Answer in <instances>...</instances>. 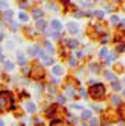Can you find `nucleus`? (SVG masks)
I'll use <instances>...</instances> for the list:
<instances>
[{
    "mask_svg": "<svg viewBox=\"0 0 125 126\" xmlns=\"http://www.w3.org/2000/svg\"><path fill=\"white\" fill-rule=\"evenodd\" d=\"M13 97L10 92H0V111H6L8 107H11Z\"/></svg>",
    "mask_w": 125,
    "mask_h": 126,
    "instance_id": "nucleus-1",
    "label": "nucleus"
},
{
    "mask_svg": "<svg viewBox=\"0 0 125 126\" xmlns=\"http://www.w3.org/2000/svg\"><path fill=\"white\" fill-rule=\"evenodd\" d=\"M104 92H106V89H104V85H102V84H95V85H92L91 89H89V93L94 99L103 97Z\"/></svg>",
    "mask_w": 125,
    "mask_h": 126,
    "instance_id": "nucleus-2",
    "label": "nucleus"
},
{
    "mask_svg": "<svg viewBox=\"0 0 125 126\" xmlns=\"http://www.w3.org/2000/svg\"><path fill=\"white\" fill-rule=\"evenodd\" d=\"M30 76L33 77V78H43L44 77V70L41 69V67H35V69L30 71Z\"/></svg>",
    "mask_w": 125,
    "mask_h": 126,
    "instance_id": "nucleus-3",
    "label": "nucleus"
},
{
    "mask_svg": "<svg viewBox=\"0 0 125 126\" xmlns=\"http://www.w3.org/2000/svg\"><path fill=\"white\" fill-rule=\"evenodd\" d=\"M51 26H52V29L55 30V33H59V32L62 30V23H61L58 19H54L52 22H51Z\"/></svg>",
    "mask_w": 125,
    "mask_h": 126,
    "instance_id": "nucleus-4",
    "label": "nucleus"
},
{
    "mask_svg": "<svg viewBox=\"0 0 125 126\" xmlns=\"http://www.w3.org/2000/svg\"><path fill=\"white\" fill-rule=\"evenodd\" d=\"M67 29H69L70 33H77L78 32V25L74 22H69L67 23Z\"/></svg>",
    "mask_w": 125,
    "mask_h": 126,
    "instance_id": "nucleus-5",
    "label": "nucleus"
},
{
    "mask_svg": "<svg viewBox=\"0 0 125 126\" xmlns=\"http://www.w3.org/2000/svg\"><path fill=\"white\" fill-rule=\"evenodd\" d=\"M45 25H47V22H45L44 19H39L37 23H36V28H37L39 30H44V29H45Z\"/></svg>",
    "mask_w": 125,
    "mask_h": 126,
    "instance_id": "nucleus-6",
    "label": "nucleus"
},
{
    "mask_svg": "<svg viewBox=\"0 0 125 126\" xmlns=\"http://www.w3.org/2000/svg\"><path fill=\"white\" fill-rule=\"evenodd\" d=\"M13 15H14L13 11H11V10H7L6 13H4V15H3V19L4 21H11V19H13Z\"/></svg>",
    "mask_w": 125,
    "mask_h": 126,
    "instance_id": "nucleus-7",
    "label": "nucleus"
},
{
    "mask_svg": "<svg viewBox=\"0 0 125 126\" xmlns=\"http://www.w3.org/2000/svg\"><path fill=\"white\" fill-rule=\"evenodd\" d=\"M33 16H35L36 19H41V16H43V11H41V10H39V8H35L33 10Z\"/></svg>",
    "mask_w": 125,
    "mask_h": 126,
    "instance_id": "nucleus-8",
    "label": "nucleus"
},
{
    "mask_svg": "<svg viewBox=\"0 0 125 126\" xmlns=\"http://www.w3.org/2000/svg\"><path fill=\"white\" fill-rule=\"evenodd\" d=\"M26 110H28L29 112H35V111H36V106H35V103H32V101H28V103H26Z\"/></svg>",
    "mask_w": 125,
    "mask_h": 126,
    "instance_id": "nucleus-9",
    "label": "nucleus"
},
{
    "mask_svg": "<svg viewBox=\"0 0 125 126\" xmlns=\"http://www.w3.org/2000/svg\"><path fill=\"white\" fill-rule=\"evenodd\" d=\"M52 73L55 74V76H61L63 73V69L61 66H54V69H52Z\"/></svg>",
    "mask_w": 125,
    "mask_h": 126,
    "instance_id": "nucleus-10",
    "label": "nucleus"
},
{
    "mask_svg": "<svg viewBox=\"0 0 125 126\" xmlns=\"http://www.w3.org/2000/svg\"><path fill=\"white\" fill-rule=\"evenodd\" d=\"M26 63V59H25V56L21 54V52H18V64H21V66H23Z\"/></svg>",
    "mask_w": 125,
    "mask_h": 126,
    "instance_id": "nucleus-11",
    "label": "nucleus"
},
{
    "mask_svg": "<svg viewBox=\"0 0 125 126\" xmlns=\"http://www.w3.org/2000/svg\"><path fill=\"white\" fill-rule=\"evenodd\" d=\"M104 77H106L107 79H110V81H116V76H114V74H113V73H110V71H106L104 73Z\"/></svg>",
    "mask_w": 125,
    "mask_h": 126,
    "instance_id": "nucleus-12",
    "label": "nucleus"
},
{
    "mask_svg": "<svg viewBox=\"0 0 125 126\" xmlns=\"http://www.w3.org/2000/svg\"><path fill=\"white\" fill-rule=\"evenodd\" d=\"M81 118L83 119H88V118H91V111L89 110H84L81 114Z\"/></svg>",
    "mask_w": 125,
    "mask_h": 126,
    "instance_id": "nucleus-13",
    "label": "nucleus"
},
{
    "mask_svg": "<svg viewBox=\"0 0 125 126\" xmlns=\"http://www.w3.org/2000/svg\"><path fill=\"white\" fill-rule=\"evenodd\" d=\"M19 19H21L22 22H28V21H29V16L26 15L25 13H21V14H19Z\"/></svg>",
    "mask_w": 125,
    "mask_h": 126,
    "instance_id": "nucleus-14",
    "label": "nucleus"
},
{
    "mask_svg": "<svg viewBox=\"0 0 125 126\" xmlns=\"http://www.w3.org/2000/svg\"><path fill=\"white\" fill-rule=\"evenodd\" d=\"M37 51H39V48H36V47H30L28 49V54L29 55H36L37 54Z\"/></svg>",
    "mask_w": 125,
    "mask_h": 126,
    "instance_id": "nucleus-15",
    "label": "nucleus"
},
{
    "mask_svg": "<svg viewBox=\"0 0 125 126\" xmlns=\"http://www.w3.org/2000/svg\"><path fill=\"white\" fill-rule=\"evenodd\" d=\"M4 66H6L7 70H13V69H14V63H13V62H8V60H7V62L4 63Z\"/></svg>",
    "mask_w": 125,
    "mask_h": 126,
    "instance_id": "nucleus-16",
    "label": "nucleus"
},
{
    "mask_svg": "<svg viewBox=\"0 0 125 126\" xmlns=\"http://www.w3.org/2000/svg\"><path fill=\"white\" fill-rule=\"evenodd\" d=\"M94 15H96L98 18H102V16L104 15L103 11H100V10H96V11H94Z\"/></svg>",
    "mask_w": 125,
    "mask_h": 126,
    "instance_id": "nucleus-17",
    "label": "nucleus"
},
{
    "mask_svg": "<svg viewBox=\"0 0 125 126\" xmlns=\"http://www.w3.org/2000/svg\"><path fill=\"white\" fill-rule=\"evenodd\" d=\"M111 101H113L114 104H120V103H121V99H120L118 96H113V97H111Z\"/></svg>",
    "mask_w": 125,
    "mask_h": 126,
    "instance_id": "nucleus-18",
    "label": "nucleus"
},
{
    "mask_svg": "<svg viewBox=\"0 0 125 126\" xmlns=\"http://www.w3.org/2000/svg\"><path fill=\"white\" fill-rule=\"evenodd\" d=\"M111 86H113V89H116V91H120V89H121V85H120L118 82H111Z\"/></svg>",
    "mask_w": 125,
    "mask_h": 126,
    "instance_id": "nucleus-19",
    "label": "nucleus"
},
{
    "mask_svg": "<svg viewBox=\"0 0 125 126\" xmlns=\"http://www.w3.org/2000/svg\"><path fill=\"white\" fill-rule=\"evenodd\" d=\"M45 47H47V51H48V52H51V54L54 52V48H52V45H51L50 43H48V41H45Z\"/></svg>",
    "mask_w": 125,
    "mask_h": 126,
    "instance_id": "nucleus-20",
    "label": "nucleus"
},
{
    "mask_svg": "<svg viewBox=\"0 0 125 126\" xmlns=\"http://www.w3.org/2000/svg\"><path fill=\"white\" fill-rule=\"evenodd\" d=\"M44 63H45V64H52V63H54V59L45 56V58H44Z\"/></svg>",
    "mask_w": 125,
    "mask_h": 126,
    "instance_id": "nucleus-21",
    "label": "nucleus"
},
{
    "mask_svg": "<svg viewBox=\"0 0 125 126\" xmlns=\"http://www.w3.org/2000/svg\"><path fill=\"white\" fill-rule=\"evenodd\" d=\"M67 44H69V47H70V48H76V47H77V41H74V40H70L69 43H67Z\"/></svg>",
    "mask_w": 125,
    "mask_h": 126,
    "instance_id": "nucleus-22",
    "label": "nucleus"
},
{
    "mask_svg": "<svg viewBox=\"0 0 125 126\" xmlns=\"http://www.w3.org/2000/svg\"><path fill=\"white\" fill-rule=\"evenodd\" d=\"M51 126H63V123L61 121H52L51 122Z\"/></svg>",
    "mask_w": 125,
    "mask_h": 126,
    "instance_id": "nucleus-23",
    "label": "nucleus"
},
{
    "mask_svg": "<svg viewBox=\"0 0 125 126\" xmlns=\"http://www.w3.org/2000/svg\"><path fill=\"white\" fill-rule=\"evenodd\" d=\"M100 56H102V58H106L107 56V49H106V48H102V51H100Z\"/></svg>",
    "mask_w": 125,
    "mask_h": 126,
    "instance_id": "nucleus-24",
    "label": "nucleus"
},
{
    "mask_svg": "<svg viewBox=\"0 0 125 126\" xmlns=\"http://www.w3.org/2000/svg\"><path fill=\"white\" fill-rule=\"evenodd\" d=\"M85 14L84 13H81V11H77V13L74 14V16H77V18H81V16H84Z\"/></svg>",
    "mask_w": 125,
    "mask_h": 126,
    "instance_id": "nucleus-25",
    "label": "nucleus"
},
{
    "mask_svg": "<svg viewBox=\"0 0 125 126\" xmlns=\"http://www.w3.org/2000/svg\"><path fill=\"white\" fill-rule=\"evenodd\" d=\"M98 125V119L96 118H92V119H91V126H96Z\"/></svg>",
    "mask_w": 125,
    "mask_h": 126,
    "instance_id": "nucleus-26",
    "label": "nucleus"
},
{
    "mask_svg": "<svg viewBox=\"0 0 125 126\" xmlns=\"http://www.w3.org/2000/svg\"><path fill=\"white\" fill-rule=\"evenodd\" d=\"M69 63H70V66H76V64H77V62H76L74 58H72V59L69 60Z\"/></svg>",
    "mask_w": 125,
    "mask_h": 126,
    "instance_id": "nucleus-27",
    "label": "nucleus"
},
{
    "mask_svg": "<svg viewBox=\"0 0 125 126\" xmlns=\"http://www.w3.org/2000/svg\"><path fill=\"white\" fill-rule=\"evenodd\" d=\"M111 22H113V23L118 22V16H117V15H113V16H111Z\"/></svg>",
    "mask_w": 125,
    "mask_h": 126,
    "instance_id": "nucleus-28",
    "label": "nucleus"
},
{
    "mask_svg": "<svg viewBox=\"0 0 125 126\" xmlns=\"http://www.w3.org/2000/svg\"><path fill=\"white\" fill-rule=\"evenodd\" d=\"M0 6L4 7V8H7V7H8V3H7V1H0Z\"/></svg>",
    "mask_w": 125,
    "mask_h": 126,
    "instance_id": "nucleus-29",
    "label": "nucleus"
},
{
    "mask_svg": "<svg viewBox=\"0 0 125 126\" xmlns=\"http://www.w3.org/2000/svg\"><path fill=\"white\" fill-rule=\"evenodd\" d=\"M58 100H59V103H65V97H63V96H59Z\"/></svg>",
    "mask_w": 125,
    "mask_h": 126,
    "instance_id": "nucleus-30",
    "label": "nucleus"
},
{
    "mask_svg": "<svg viewBox=\"0 0 125 126\" xmlns=\"http://www.w3.org/2000/svg\"><path fill=\"white\" fill-rule=\"evenodd\" d=\"M124 48H125L124 45H120V47L117 48V51H118V52H122V51H124Z\"/></svg>",
    "mask_w": 125,
    "mask_h": 126,
    "instance_id": "nucleus-31",
    "label": "nucleus"
},
{
    "mask_svg": "<svg viewBox=\"0 0 125 126\" xmlns=\"http://www.w3.org/2000/svg\"><path fill=\"white\" fill-rule=\"evenodd\" d=\"M80 93H81V96H87V92H85L84 89H81V91H80Z\"/></svg>",
    "mask_w": 125,
    "mask_h": 126,
    "instance_id": "nucleus-32",
    "label": "nucleus"
},
{
    "mask_svg": "<svg viewBox=\"0 0 125 126\" xmlns=\"http://www.w3.org/2000/svg\"><path fill=\"white\" fill-rule=\"evenodd\" d=\"M21 7H28V3H26V1H22V3H21Z\"/></svg>",
    "mask_w": 125,
    "mask_h": 126,
    "instance_id": "nucleus-33",
    "label": "nucleus"
},
{
    "mask_svg": "<svg viewBox=\"0 0 125 126\" xmlns=\"http://www.w3.org/2000/svg\"><path fill=\"white\" fill-rule=\"evenodd\" d=\"M0 62H3V54H1V48H0Z\"/></svg>",
    "mask_w": 125,
    "mask_h": 126,
    "instance_id": "nucleus-34",
    "label": "nucleus"
},
{
    "mask_svg": "<svg viewBox=\"0 0 125 126\" xmlns=\"http://www.w3.org/2000/svg\"><path fill=\"white\" fill-rule=\"evenodd\" d=\"M81 4H83L84 7H88V6H89V3H88V1H84V3H81Z\"/></svg>",
    "mask_w": 125,
    "mask_h": 126,
    "instance_id": "nucleus-35",
    "label": "nucleus"
},
{
    "mask_svg": "<svg viewBox=\"0 0 125 126\" xmlns=\"http://www.w3.org/2000/svg\"><path fill=\"white\" fill-rule=\"evenodd\" d=\"M102 41H103V43H107V41H109V38H107V36H106V37H103V40H102Z\"/></svg>",
    "mask_w": 125,
    "mask_h": 126,
    "instance_id": "nucleus-36",
    "label": "nucleus"
},
{
    "mask_svg": "<svg viewBox=\"0 0 125 126\" xmlns=\"http://www.w3.org/2000/svg\"><path fill=\"white\" fill-rule=\"evenodd\" d=\"M17 26H18V25H17V23H14V22H13V29H14V30H15V29H17Z\"/></svg>",
    "mask_w": 125,
    "mask_h": 126,
    "instance_id": "nucleus-37",
    "label": "nucleus"
},
{
    "mask_svg": "<svg viewBox=\"0 0 125 126\" xmlns=\"http://www.w3.org/2000/svg\"><path fill=\"white\" fill-rule=\"evenodd\" d=\"M121 26H125V19H122V21H121Z\"/></svg>",
    "mask_w": 125,
    "mask_h": 126,
    "instance_id": "nucleus-38",
    "label": "nucleus"
},
{
    "mask_svg": "<svg viewBox=\"0 0 125 126\" xmlns=\"http://www.w3.org/2000/svg\"><path fill=\"white\" fill-rule=\"evenodd\" d=\"M1 38H3V32L0 30V40H1Z\"/></svg>",
    "mask_w": 125,
    "mask_h": 126,
    "instance_id": "nucleus-39",
    "label": "nucleus"
},
{
    "mask_svg": "<svg viewBox=\"0 0 125 126\" xmlns=\"http://www.w3.org/2000/svg\"><path fill=\"white\" fill-rule=\"evenodd\" d=\"M0 126H4V122H3L1 119H0Z\"/></svg>",
    "mask_w": 125,
    "mask_h": 126,
    "instance_id": "nucleus-40",
    "label": "nucleus"
},
{
    "mask_svg": "<svg viewBox=\"0 0 125 126\" xmlns=\"http://www.w3.org/2000/svg\"><path fill=\"white\" fill-rule=\"evenodd\" d=\"M124 112H125V107H124ZM124 115H125V114H124Z\"/></svg>",
    "mask_w": 125,
    "mask_h": 126,
    "instance_id": "nucleus-41",
    "label": "nucleus"
},
{
    "mask_svg": "<svg viewBox=\"0 0 125 126\" xmlns=\"http://www.w3.org/2000/svg\"><path fill=\"white\" fill-rule=\"evenodd\" d=\"M17 126H22V125H17Z\"/></svg>",
    "mask_w": 125,
    "mask_h": 126,
    "instance_id": "nucleus-42",
    "label": "nucleus"
},
{
    "mask_svg": "<svg viewBox=\"0 0 125 126\" xmlns=\"http://www.w3.org/2000/svg\"><path fill=\"white\" fill-rule=\"evenodd\" d=\"M124 82H125V78H124Z\"/></svg>",
    "mask_w": 125,
    "mask_h": 126,
    "instance_id": "nucleus-43",
    "label": "nucleus"
},
{
    "mask_svg": "<svg viewBox=\"0 0 125 126\" xmlns=\"http://www.w3.org/2000/svg\"><path fill=\"white\" fill-rule=\"evenodd\" d=\"M124 94H125V91H124Z\"/></svg>",
    "mask_w": 125,
    "mask_h": 126,
    "instance_id": "nucleus-44",
    "label": "nucleus"
}]
</instances>
